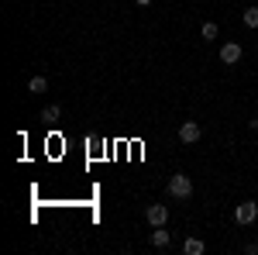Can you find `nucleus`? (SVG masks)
I'll use <instances>...</instances> for the list:
<instances>
[{"label": "nucleus", "instance_id": "f257e3e1", "mask_svg": "<svg viewBox=\"0 0 258 255\" xmlns=\"http://www.w3.org/2000/svg\"><path fill=\"white\" fill-rule=\"evenodd\" d=\"M169 196H176V200H186V196H193V179L186 176V173H176V176H169Z\"/></svg>", "mask_w": 258, "mask_h": 255}, {"label": "nucleus", "instance_id": "f03ea898", "mask_svg": "<svg viewBox=\"0 0 258 255\" xmlns=\"http://www.w3.org/2000/svg\"><path fill=\"white\" fill-rule=\"evenodd\" d=\"M255 217H258V203H251V200H244V203L234 207V221H238L241 228L244 224H255Z\"/></svg>", "mask_w": 258, "mask_h": 255}, {"label": "nucleus", "instance_id": "7ed1b4c3", "mask_svg": "<svg viewBox=\"0 0 258 255\" xmlns=\"http://www.w3.org/2000/svg\"><path fill=\"white\" fill-rule=\"evenodd\" d=\"M200 135H203V128H200L197 121H182V124H179V141H182V145L200 141Z\"/></svg>", "mask_w": 258, "mask_h": 255}, {"label": "nucleus", "instance_id": "20e7f679", "mask_svg": "<svg viewBox=\"0 0 258 255\" xmlns=\"http://www.w3.org/2000/svg\"><path fill=\"white\" fill-rule=\"evenodd\" d=\"M145 217H148V224H152V228H162V224L169 221V207H165V203H148Z\"/></svg>", "mask_w": 258, "mask_h": 255}, {"label": "nucleus", "instance_id": "39448f33", "mask_svg": "<svg viewBox=\"0 0 258 255\" xmlns=\"http://www.w3.org/2000/svg\"><path fill=\"white\" fill-rule=\"evenodd\" d=\"M220 62H224V66H238V62H241V45L227 41V45L220 48Z\"/></svg>", "mask_w": 258, "mask_h": 255}, {"label": "nucleus", "instance_id": "423d86ee", "mask_svg": "<svg viewBox=\"0 0 258 255\" xmlns=\"http://www.w3.org/2000/svg\"><path fill=\"white\" fill-rule=\"evenodd\" d=\"M148 241H152V245H155V248H169V231H165V224H162V228H155V231H152V238H148Z\"/></svg>", "mask_w": 258, "mask_h": 255}, {"label": "nucleus", "instance_id": "0eeeda50", "mask_svg": "<svg viewBox=\"0 0 258 255\" xmlns=\"http://www.w3.org/2000/svg\"><path fill=\"white\" fill-rule=\"evenodd\" d=\"M182 252L186 255H203V241H200V238H186V241H182Z\"/></svg>", "mask_w": 258, "mask_h": 255}, {"label": "nucleus", "instance_id": "6e6552de", "mask_svg": "<svg viewBox=\"0 0 258 255\" xmlns=\"http://www.w3.org/2000/svg\"><path fill=\"white\" fill-rule=\"evenodd\" d=\"M45 90H48V79L45 76H35L31 83H28V93H45Z\"/></svg>", "mask_w": 258, "mask_h": 255}, {"label": "nucleus", "instance_id": "1a4fd4ad", "mask_svg": "<svg viewBox=\"0 0 258 255\" xmlns=\"http://www.w3.org/2000/svg\"><path fill=\"white\" fill-rule=\"evenodd\" d=\"M59 114H62V107H59V104H48V107L41 111V121H59Z\"/></svg>", "mask_w": 258, "mask_h": 255}, {"label": "nucleus", "instance_id": "9d476101", "mask_svg": "<svg viewBox=\"0 0 258 255\" xmlns=\"http://www.w3.org/2000/svg\"><path fill=\"white\" fill-rule=\"evenodd\" d=\"M244 24H248V28H258V7H248V11H244Z\"/></svg>", "mask_w": 258, "mask_h": 255}, {"label": "nucleus", "instance_id": "9b49d317", "mask_svg": "<svg viewBox=\"0 0 258 255\" xmlns=\"http://www.w3.org/2000/svg\"><path fill=\"white\" fill-rule=\"evenodd\" d=\"M203 38H207V41L217 38V24H214V21H207V24H203Z\"/></svg>", "mask_w": 258, "mask_h": 255}, {"label": "nucleus", "instance_id": "f8f14e48", "mask_svg": "<svg viewBox=\"0 0 258 255\" xmlns=\"http://www.w3.org/2000/svg\"><path fill=\"white\" fill-rule=\"evenodd\" d=\"M135 4H138V7H148V4H152V0H135Z\"/></svg>", "mask_w": 258, "mask_h": 255}]
</instances>
